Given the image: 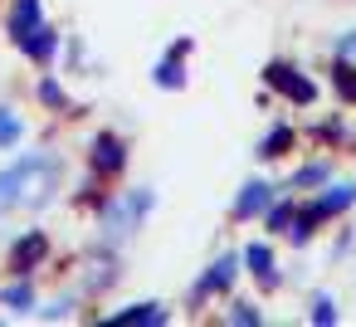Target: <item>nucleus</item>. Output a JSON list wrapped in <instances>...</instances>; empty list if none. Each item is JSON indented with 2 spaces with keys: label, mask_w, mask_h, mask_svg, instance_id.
Segmentation results:
<instances>
[{
  "label": "nucleus",
  "mask_w": 356,
  "mask_h": 327,
  "mask_svg": "<svg viewBox=\"0 0 356 327\" xmlns=\"http://www.w3.org/2000/svg\"><path fill=\"white\" fill-rule=\"evenodd\" d=\"M156 210V191L152 186H127V191H108L98 205V244H127Z\"/></svg>",
  "instance_id": "f257e3e1"
},
{
  "label": "nucleus",
  "mask_w": 356,
  "mask_h": 327,
  "mask_svg": "<svg viewBox=\"0 0 356 327\" xmlns=\"http://www.w3.org/2000/svg\"><path fill=\"white\" fill-rule=\"evenodd\" d=\"M264 88L268 93H278L283 103H293V108H312L317 103V79L307 74V69H298L293 59H268L264 64Z\"/></svg>",
  "instance_id": "f03ea898"
},
{
  "label": "nucleus",
  "mask_w": 356,
  "mask_h": 327,
  "mask_svg": "<svg viewBox=\"0 0 356 327\" xmlns=\"http://www.w3.org/2000/svg\"><path fill=\"white\" fill-rule=\"evenodd\" d=\"M127 161H132V152H127V137L122 132H93L88 142H83V166L98 176V181H122V171H127Z\"/></svg>",
  "instance_id": "7ed1b4c3"
},
{
  "label": "nucleus",
  "mask_w": 356,
  "mask_h": 327,
  "mask_svg": "<svg viewBox=\"0 0 356 327\" xmlns=\"http://www.w3.org/2000/svg\"><path fill=\"white\" fill-rule=\"evenodd\" d=\"M49 152H54V147H49ZM49 152H44V147H40V152H20L15 161L0 166V220H6L10 210H25V191H30L35 171L49 161Z\"/></svg>",
  "instance_id": "20e7f679"
},
{
  "label": "nucleus",
  "mask_w": 356,
  "mask_h": 327,
  "mask_svg": "<svg viewBox=\"0 0 356 327\" xmlns=\"http://www.w3.org/2000/svg\"><path fill=\"white\" fill-rule=\"evenodd\" d=\"M239 273H244V259H239V249H225L195 283H191V303L200 308V303H210V298H229V288L239 283Z\"/></svg>",
  "instance_id": "39448f33"
},
{
  "label": "nucleus",
  "mask_w": 356,
  "mask_h": 327,
  "mask_svg": "<svg viewBox=\"0 0 356 327\" xmlns=\"http://www.w3.org/2000/svg\"><path fill=\"white\" fill-rule=\"evenodd\" d=\"M118 278H122V259L113 254V244H98V239H93L88 264H83V278H79V293H83V298H98V293H108Z\"/></svg>",
  "instance_id": "423d86ee"
},
{
  "label": "nucleus",
  "mask_w": 356,
  "mask_h": 327,
  "mask_svg": "<svg viewBox=\"0 0 356 327\" xmlns=\"http://www.w3.org/2000/svg\"><path fill=\"white\" fill-rule=\"evenodd\" d=\"M44 259H49V234L44 230H20L6 244V269L10 273H40Z\"/></svg>",
  "instance_id": "0eeeda50"
},
{
  "label": "nucleus",
  "mask_w": 356,
  "mask_h": 327,
  "mask_svg": "<svg viewBox=\"0 0 356 327\" xmlns=\"http://www.w3.org/2000/svg\"><path fill=\"white\" fill-rule=\"evenodd\" d=\"M239 259H244V273H254V283H259L264 293H278V288H283L278 254H273V244H268V239H249V244L239 249Z\"/></svg>",
  "instance_id": "6e6552de"
},
{
  "label": "nucleus",
  "mask_w": 356,
  "mask_h": 327,
  "mask_svg": "<svg viewBox=\"0 0 356 327\" xmlns=\"http://www.w3.org/2000/svg\"><path fill=\"white\" fill-rule=\"evenodd\" d=\"M15 49H20L35 69H54V64H59V49H64V35H59V25L40 20V25H35V30L15 45Z\"/></svg>",
  "instance_id": "1a4fd4ad"
},
{
  "label": "nucleus",
  "mask_w": 356,
  "mask_h": 327,
  "mask_svg": "<svg viewBox=\"0 0 356 327\" xmlns=\"http://www.w3.org/2000/svg\"><path fill=\"white\" fill-rule=\"evenodd\" d=\"M278 196V181H268V176H249L244 186H239V196H234V205H229V215L244 225V220H259L264 210H268V200Z\"/></svg>",
  "instance_id": "9d476101"
},
{
  "label": "nucleus",
  "mask_w": 356,
  "mask_h": 327,
  "mask_svg": "<svg viewBox=\"0 0 356 327\" xmlns=\"http://www.w3.org/2000/svg\"><path fill=\"white\" fill-rule=\"evenodd\" d=\"M307 205H312V210H317V220L327 225V220H337V215L356 210V181H337V176H332V181H327Z\"/></svg>",
  "instance_id": "9b49d317"
},
{
  "label": "nucleus",
  "mask_w": 356,
  "mask_h": 327,
  "mask_svg": "<svg viewBox=\"0 0 356 327\" xmlns=\"http://www.w3.org/2000/svg\"><path fill=\"white\" fill-rule=\"evenodd\" d=\"M40 20H49L44 15V0H6V20H0V30H6L10 45H20Z\"/></svg>",
  "instance_id": "f8f14e48"
},
{
  "label": "nucleus",
  "mask_w": 356,
  "mask_h": 327,
  "mask_svg": "<svg viewBox=\"0 0 356 327\" xmlns=\"http://www.w3.org/2000/svg\"><path fill=\"white\" fill-rule=\"evenodd\" d=\"M0 308H6V312H15V317H35V308H40L35 273H15L10 283H0Z\"/></svg>",
  "instance_id": "ddd939ff"
},
{
  "label": "nucleus",
  "mask_w": 356,
  "mask_h": 327,
  "mask_svg": "<svg viewBox=\"0 0 356 327\" xmlns=\"http://www.w3.org/2000/svg\"><path fill=\"white\" fill-rule=\"evenodd\" d=\"M103 322H127V327H161L171 322V303H156V298H142V303H127L118 312H108Z\"/></svg>",
  "instance_id": "4468645a"
},
{
  "label": "nucleus",
  "mask_w": 356,
  "mask_h": 327,
  "mask_svg": "<svg viewBox=\"0 0 356 327\" xmlns=\"http://www.w3.org/2000/svg\"><path fill=\"white\" fill-rule=\"evenodd\" d=\"M35 98H40L44 113H59V118L74 113V98H69V88H64V79H59L54 69H40V79H35Z\"/></svg>",
  "instance_id": "2eb2a0df"
},
{
  "label": "nucleus",
  "mask_w": 356,
  "mask_h": 327,
  "mask_svg": "<svg viewBox=\"0 0 356 327\" xmlns=\"http://www.w3.org/2000/svg\"><path fill=\"white\" fill-rule=\"evenodd\" d=\"M293 152H298V127H293V122H273V127L259 137V147H254L259 161H283V157H293Z\"/></svg>",
  "instance_id": "dca6fc26"
},
{
  "label": "nucleus",
  "mask_w": 356,
  "mask_h": 327,
  "mask_svg": "<svg viewBox=\"0 0 356 327\" xmlns=\"http://www.w3.org/2000/svg\"><path fill=\"white\" fill-rule=\"evenodd\" d=\"M307 137H312L317 147H356V127H351L346 113H327L322 122L307 127Z\"/></svg>",
  "instance_id": "f3484780"
},
{
  "label": "nucleus",
  "mask_w": 356,
  "mask_h": 327,
  "mask_svg": "<svg viewBox=\"0 0 356 327\" xmlns=\"http://www.w3.org/2000/svg\"><path fill=\"white\" fill-rule=\"evenodd\" d=\"M332 176H337V161H332V157H307V161L288 176V191H322Z\"/></svg>",
  "instance_id": "a211bd4d"
},
{
  "label": "nucleus",
  "mask_w": 356,
  "mask_h": 327,
  "mask_svg": "<svg viewBox=\"0 0 356 327\" xmlns=\"http://www.w3.org/2000/svg\"><path fill=\"white\" fill-rule=\"evenodd\" d=\"M293 215H298V196H273V200H268V210H264L259 220H264L268 239H283V234H288V225H293Z\"/></svg>",
  "instance_id": "6ab92c4d"
},
{
  "label": "nucleus",
  "mask_w": 356,
  "mask_h": 327,
  "mask_svg": "<svg viewBox=\"0 0 356 327\" xmlns=\"http://www.w3.org/2000/svg\"><path fill=\"white\" fill-rule=\"evenodd\" d=\"M152 83L166 88V93H181V88H186V59H181V54H161V59L152 64Z\"/></svg>",
  "instance_id": "aec40b11"
},
{
  "label": "nucleus",
  "mask_w": 356,
  "mask_h": 327,
  "mask_svg": "<svg viewBox=\"0 0 356 327\" xmlns=\"http://www.w3.org/2000/svg\"><path fill=\"white\" fill-rule=\"evenodd\" d=\"M79 303H83V293L74 288V293H59V298L40 303V308H35V317H40V322H69V317L79 312Z\"/></svg>",
  "instance_id": "412c9836"
},
{
  "label": "nucleus",
  "mask_w": 356,
  "mask_h": 327,
  "mask_svg": "<svg viewBox=\"0 0 356 327\" xmlns=\"http://www.w3.org/2000/svg\"><path fill=\"white\" fill-rule=\"evenodd\" d=\"M20 142H25V118H20V108L0 103V152H15Z\"/></svg>",
  "instance_id": "4be33fe9"
},
{
  "label": "nucleus",
  "mask_w": 356,
  "mask_h": 327,
  "mask_svg": "<svg viewBox=\"0 0 356 327\" xmlns=\"http://www.w3.org/2000/svg\"><path fill=\"white\" fill-rule=\"evenodd\" d=\"M225 322L229 327H264V308L254 298H229L225 303Z\"/></svg>",
  "instance_id": "5701e85b"
},
{
  "label": "nucleus",
  "mask_w": 356,
  "mask_h": 327,
  "mask_svg": "<svg viewBox=\"0 0 356 327\" xmlns=\"http://www.w3.org/2000/svg\"><path fill=\"white\" fill-rule=\"evenodd\" d=\"M307 322H312V327H337V322H341L337 298H332V293H312V298H307Z\"/></svg>",
  "instance_id": "b1692460"
},
{
  "label": "nucleus",
  "mask_w": 356,
  "mask_h": 327,
  "mask_svg": "<svg viewBox=\"0 0 356 327\" xmlns=\"http://www.w3.org/2000/svg\"><path fill=\"white\" fill-rule=\"evenodd\" d=\"M332 88L341 93V103H346V113H351V108H356V69L332 59Z\"/></svg>",
  "instance_id": "393cba45"
},
{
  "label": "nucleus",
  "mask_w": 356,
  "mask_h": 327,
  "mask_svg": "<svg viewBox=\"0 0 356 327\" xmlns=\"http://www.w3.org/2000/svg\"><path fill=\"white\" fill-rule=\"evenodd\" d=\"M332 59H337V64H351V69H356V30H341V35L332 40Z\"/></svg>",
  "instance_id": "a878e982"
},
{
  "label": "nucleus",
  "mask_w": 356,
  "mask_h": 327,
  "mask_svg": "<svg viewBox=\"0 0 356 327\" xmlns=\"http://www.w3.org/2000/svg\"><path fill=\"white\" fill-rule=\"evenodd\" d=\"M191 49H195V40H191V35H181V40H171V49H166V54H181V59H191Z\"/></svg>",
  "instance_id": "bb28decb"
},
{
  "label": "nucleus",
  "mask_w": 356,
  "mask_h": 327,
  "mask_svg": "<svg viewBox=\"0 0 356 327\" xmlns=\"http://www.w3.org/2000/svg\"><path fill=\"white\" fill-rule=\"evenodd\" d=\"M79 64H83V45H79V40H69V69H79Z\"/></svg>",
  "instance_id": "cd10ccee"
}]
</instances>
